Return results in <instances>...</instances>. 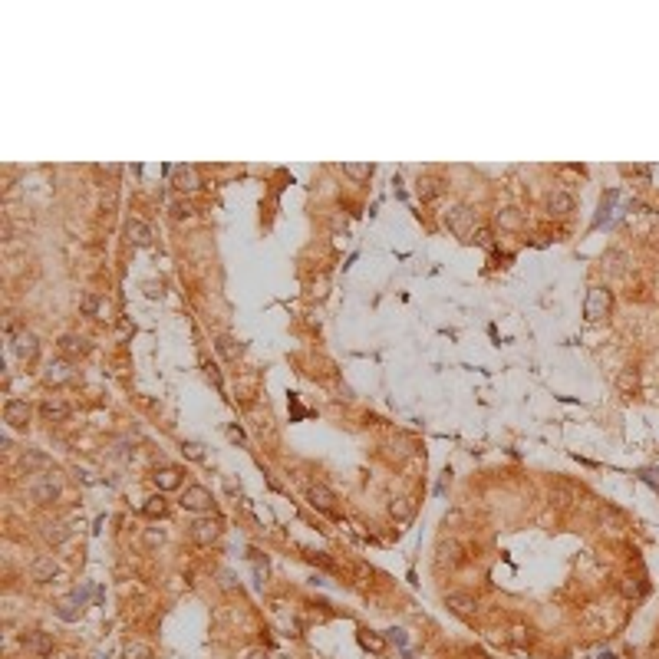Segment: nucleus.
Segmentation results:
<instances>
[{"label": "nucleus", "mask_w": 659, "mask_h": 659, "mask_svg": "<svg viewBox=\"0 0 659 659\" xmlns=\"http://www.w3.org/2000/svg\"><path fill=\"white\" fill-rule=\"evenodd\" d=\"M610 307H613V294H610L607 287H594L584 300V317L590 320V324H600V320L610 313Z\"/></svg>", "instance_id": "nucleus-1"}, {"label": "nucleus", "mask_w": 659, "mask_h": 659, "mask_svg": "<svg viewBox=\"0 0 659 659\" xmlns=\"http://www.w3.org/2000/svg\"><path fill=\"white\" fill-rule=\"evenodd\" d=\"M185 511H195V514H205V511L214 508V498L205 485H185L182 488V501H178Z\"/></svg>", "instance_id": "nucleus-2"}, {"label": "nucleus", "mask_w": 659, "mask_h": 659, "mask_svg": "<svg viewBox=\"0 0 659 659\" xmlns=\"http://www.w3.org/2000/svg\"><path fill=\"white\" fill-rule=\"evenodd\" d=\"M10 349H13V356H17L20 363H33V360H37V353H40L37 333H30V330H17V333H13V340H10Z\"/></svg>", "instance_id": "nucleus-3"}, {"label": "nucleus", "mask_w": 659, "mask_h": 659, "mask_svg": "<svg viewBox=\"0 0 659 659\" xmlns=\"http://www.w3.org/2000/svg\"><path fill=\"white\" fill-rule=\"evenodd\" d=\"M188 534H191V541H195V544L208 548V544H214V541H218L221 527H218V521H214V518H198V521H191Z\"/></svg>", "instance_id": "nucleus-4"}, {"label": "nucleus", "mask_w": 659, "mask_h": 659, "mask_svg": "<svg viewBox=\"0 0 659 659\" xmlns=\"http://www.w3.org/2000/svg\"><path fill=\"white\" fill-rule=\"evenodd\" d=\"M445 224H448V231H455L459 237H465L468 231H475V214H472V208H465V205L452 208V212L445 214Z\"/></svg>", "instance_id": "nucleus-5"}, {"label": "nucleus", "mask_w": 659, "mask_h": 659, "mask_svg": "<svg viewBox=\"0 0 659 659\" xmlns=\"http://www.w3.org/2000/svg\"><path fill=\"white\" fill-rule=\"evenodd\" d=\"M20 643H24L26 653H33V656H40V659L53 653V636L43 633V630H30V633H24L20 636Z\"/></svg>", "instance_id": "nucleus-6"}, {"label": "nucleus", "mask_w": 659, "mask_h": 659, "mask_svg": "<svg viewBox=\"0 0 659 659\" xmlns=\"http://www.w3.org/2000/svg\"><path fill=\"white\" fill-rule=\"evenodd\" d=\"M3 422L10 425V429H26V422H30V406H26L24 399H7V406H3Z\"/></svg>", "instance_id": "nucleus-7"}, {"label": "nucleus", "mask_w": 659, "mask_h": 659, "mask_svg": "<svg viewBox=\"0 0 659 659\" xmlns=\"http://www.w3.org/2000/svg\"><path fill=\"white\" fill-rule=\"evenodd\" d=\"M30 498H33L37 505H53V501L60 498V482H53L50 475H47V478H37V482L30 485Z\"/></svg>", "instance_id": "nucleus-8"}, {"label": "nucleus", "mask_w": 659, "mask_h": 659, "mask_svg": "<svg viewBox=\"0 0 659 659\" xmlns=\"http://www.w3.org/2000/svg\"><path fill=\"white\" fill-rule=\"evenodd\" d=\"M40 415H43V422H66L70 419V406L60 396H47L40 402Z\"/></svg>", "instance_id": "nucleus-9"}, {"label": "nucleus", "mask_w": 659, "mask_h": 659, "mask_svg": "<svg viewBox=\"0 0 659 659\" xmlns=\"http://www.w3.org/2000/svg\"><path fill=\"white\" fill-rule=\"evenodd\" d=\"M307 501H310L317 511H326V514H333V508H336V495L326 485H307Z\"/></svg>", "instance_id": "nucleus-10"}, {"label": "nucleus", "mask_w": 659, "mask_h": 659, "mask_svg": "<svg viewBox=\"0 0 659 659\" xmlns=\"http://www.w3.org/2000/svg\"><path fill=\"white\" fill-rule=\"evenodd\" d=\"M445 607L455 613V617H475V610H478V600L472 597V594H448L445 597Z\"/></svg>", "instance_id": "nucleus-11"}, {"label": "nucleus", "mask_w": 659, "mask_h": 659, "mask_svg": "<svg viewBox=\"0 0 659 659\" xmlns=\"http://www.w3.org/2000/svg\"><path fill=\"white\" fill-rule=\"evenodd\" d=\"M125 237H129V244H136V248H149L152 244V228L145 221L132 218V221L125 224Z\"/></svg>", "instance_id": "nucleus-12"}, {"label": "nucleus", "mask_w": 659, "mask_h": 659, "mask_svg": "<svg viewBox=\"0 0 659 659\" xmlns=\"http://www.w3.org/2000/svg\"><path fill=\"white\" fill-rule=\"evenodd\" d=\"M56 573H60V567H56V560L53 557H37L33 564H30V577H33L37 584H50Z\"/></svg>", "instance_id": "nucleus-13"}, {"label": "nucleus", "mask_w": 659, "mask_h": 659, "mask_svg": "<svg viewBox=\"0 0 659 659\" xmlns=\"http://www.w3.org/2000/svg\"><path fill=\"white\" fill-rule=\"evenodd\" d=\"M89 340H83V336H76V333H66V336H60V353L63 356H70V360H76V356H86L89 353Z\"/></svg>", "instance_id": "nucleus-14"}, {"label": "nucleus", "mask_w": 659, "mask_h": 659, "mask_svg": "<svg viewBox=\"0 0 659 659\" xmlns=\"http://www.w3.org/2000/svg\"><path fill=\"white\" fill-rule=\"evenodd\" d=\"M172 175H175V188H178V191H195V188L201 185L198 172H195L191 165H175Z\"/></svg>", "instance_id": "nucleus-15"}, {"label": "nucleus", "mask_w": 659, "mask_h": 659, "mask_svg": "<svg viewBox=\"0 0 659 659\" xmlns=\"http://www.w3.org/2000/svg\"><path fill=\"white\" fill-rule=\"evenodd\" d=\"M152 478H155V488H159L162 495H165V491H178V488H182V482H185L178 468H162V472H155Z\"/></svg>", "instance_id": "nucleus-16"}, {"label": "nucleus", "mask_w": 659, "mask_h": 659, "mask_svg": "<svg viewBox=\"0 0 659 659\" xmlns=\"http://www.w3.org/2000/svg\"><path fill=\"white\" fill-rule=\"evenodd\" d=\"M43 383H47V386H63V383H73V370H70V363H53L50 370L43 373Z\"/></svg>", "instance_id": "nucleus-17"}, {"label": "nucleus", "mask_w": 659, "mask_h": 659, "mask_svg": "<svg viewBox=\"0 0 659 659\" xmlns=\"http://www.w3.org/2000/svg\"><path fill=\"white\" fill-rule=\"evenodd\" d=\"M550 501H554V505H560V508H567L571 501H577V488L557 482V485H550Z\"/></svg>", "instance_id": "nucleus-18"}, {"label": "nucleus", "mask_w": 659, "mask_h": 659, "mask_svg": "<svg viewBox=\"0 0 659 659\" xmlns=\"http://www.w3.org/2000/svg\"><path fill=\"white\" fill-rule=\"evenodd\" d=\"M548 208L554 214H571L573 212V195H567V191H554L548 198Z\"/></svg>", "instance_id": "nucleus-19"}, {"label": "nucleus", "mask_w": 659, "mask_h": 659, "mask_svg": "<svg viewBox=\"0 0 659 659\" xmlns=\"http://www.w3.org/2000/svg\"><path fill=\"white\" fill-rule=\"evenodd\" d=\"M643 590H646V587H643V580H640V577H620V594L626 600L643 597Z\"/></svg>", "instance_id": "nucleus-20"}, {"label": "nucleus", "mask_w": 659, "mask_h": 659, "mask_svg": "<svg viewBox=\"0 0 659 659\" xmlns=\"http://www.w3.org/2000/svg\"><path fill=\"white\" fill-rule=\"evenodd\" d=\"M43 537H47L50 544H63V541L70 537V527H66V524H43Z\"/></svg>", "instance_id": "nucleus-21"}, {"label": "nucleus", "mask_w": 659, "mask_h": 659, "mask_svg": "<svg viewBox=\"0 0 659 659\" xmlns=\"http://www.w3.org/2000/svg\"><path fill=\"white\" fill-rule=\"evenodd\" d=\"M122 659H152V646L149 643H125Z\"/></svg>", "instance_id": "nucleus-22"}, {"label": "nucleus", "mask_w": 659, "mask_h": 659, "mask_svg": "<svg viewBox=\"0 0 659 659\" xmlns=\"http://www.w3.org/2000/svg\"><path fill=\"white\" fill-rule=\"evenodd\" d=\"M142 514H145V518H162V514H165V498H162V491H159V495H152L149 501L142 505Z\"/></svg>", "instance_id": "nucleus-23"}, {"label": "nucleus", "mask_w": 659, "mask_h": 659, "mask_svg": "<svg viewBox=\"0 0 659 659\" xmlns=\"http://www.w3.org/2000/svg\"><path fill=\"white\" fill-rule=\"evenodd\" d=\"M343 172L353 178V182H366L370 175H373V165H363V162H347L343 165Z\"/></svg>", "instance_id": "nucleus-24"}, {"label": "nucleus", "mask_w": 659, "mask_h": 659, "mask_svg": "<svg viewBox=\"0 0 659 659\" xmlns=\"http://www.w3.org/2000/svg\"><path fill=\"white\" fill-rule=\"evenodd\" d=\"M603 264H607V271H610V274H617V277H620V274H623V264H626V254H623V251H607V257H603Z\"/></svg>", "instance_id": "nucleus-25"}, {"label": "nucleus", "mask_w": 659, "mask_h": 659, "mask_svg": "<svg viewBox=\"0 0 659 659\" xmlns=\"http://www.w3.org/2000/svg\"><path fill=\"white\" fill-rule=\"evenodd\" d=\"M360 643H363V649H370V653H383V649H386L383 636L370 633V630H363V633H360Z\"/></svg>", "instance_id": "nucleus-26"}, {"label": "nucleus", "mask_w": 659, "mask_h": 659, "mask_svg": "<svg viewBox=\"0 0 659 659\" xmlns=\"http://www.w3.org/2000/svg\"><path fill=\"white\" fill-rule=\"evenodd\" d=\"M102 307V300L96 297V294H83V300H79V310L86 313V317H96Z\"/></svg>", "instance_id": "nucleus-27"}, {"label": "nucleus", "mask_w": 659, "mask_h": 659, "mask_svg": "<svg viewBox=\"0 0 659 659\" xmlns=\"http://www.w3.org/2000/svg\"><path fill=\"white\" fill-rule=\"evenodd\" d=\"M436 185H438L436 178H419V198H422V201H432V198L438 195Z\"/></svg>", "instance_id": "nucleus-28"}, {"label": "nucleus", "mask_w": 659, "mask_h": 659, "mask_svg": "<svg viewBox=\"0 0 659 659\" xmlns=\"http://www.w3.org/2000/svg\"><path fill=\"white\" fill-rule=\"evenodd\" d=\"M218 353H221L224 360H235L237 353H241V347H235V340H231V336H221V340H218Z\"/></svg>", "instance_id": "nucleus-29"}, {"label": "nucleus", "mask_w": 659, "mask_h": 659, "mask_svg": "<svg viewBox=\"0 0 659 659\" xmlns=\"http://www.w3.org/2000/svg\"><path fill=\"white\" fill-rule=\"evenodd\" d=\"M79 610H83V607H79V603H76V600L70 597V600H63V603H60V610H56V613H60L63 620H76V617H79Z\"/></svg>", "instance_id": "nucleus-30"}, {"label": "nucleus", "mask_w": 659, "mask_h": 659, "mask_svg": "<svg viewBox=\"0 0 659 659\" xmlns=\"http://www.w3.org/2000/svg\"><path fill=\"white\" fill-rule=\"evenodd\" d=\"M389 511H392V518H399V521H406V518L412 514V505L406 501V498H399V501H392V505H389Z\"/></svg>", "instance_id": "nucleus-31"}, {"label": "nucleus", "mask_w": 659, "mask_h": 659, "mask_svg": "<svg viewBox=\"0 0 659 659\" xmlns=\"http://www.w3.org/2000/svg\"><path fill=\"white\" fill-rule=\"evenodd\" d=\"M617 386H620L623 392H633L636 386H640V376H636V373H630V370H626V373H620V379H617Z\"/></svg>", "instance_id": "nucleus-32"}, {"label": "nucleus", "mask_w": 659, "mask_h": 659, "mask_svg": "<svg viewBox=\"0 0 659 659\" xmlns=\"http://www.w3.org/2000/svg\"><path fill=\"white\" fill-rule=\"evenodd\" d=\"M182 452H185V459H191V461L205 459V448H201L198 442H182Z\"/></svg>", "instance_id": "nucleus-33"}, {"label": "nucleus", "mask_w": 659, "mask_h": 659, "mask_svg": "<svg viewBox=\"0 0 659 659\" xmlns=\"http://www.w3.org/2000/svg\"><path fill=\"white\" fill-rule=\"evenodd\" d=\"M498 224H505V228H518V224H521V218H518V212H514V208H505V212H498Z\"/></svg>", "instance_id": "nucleus-34"}, {"label": "nucleus", "mask_w": 659, "mask_h": 659, "mask_svg": "<svg viewBox=\"0 0 659 659\" xmlns=\"http://www.w3.org/2000/svg\"><path fill=\"white\" fill-rule=\"evenodd\" d=\"M459 544H455V541H452V544H442V560H452V564H459Z\"/></svg>", "instance_id": "nucleus-35"}, {"label": "nucleus", "mask_w": 659, "mask_h": 659, "mask_svg": "<svg viewBox=\"0 0 659 659\" xmlns=\"http://www.w3.org/2000/svg\"><path fill=\"white\" fill-rule=\"evenodd\" d=\"M47 461H50V459H47V455H40V452H24V465H40V468H43Z\"/></svg>", "instance_id": "nucleus-36"}, {"label": "nucleus", "mask_w": 659, "mask_h": 659, "mask_svg": "<svg viewBox=\"0 0 659 659\" xmlns=\"http://www.w3.org/2000/svg\"><path fill=\"white\" fill-rule=\"evenodd\" d=\"M10 237H13V224H10V218L3 214V218H0V241H10Z\"/></svg>", "instance_id": "nucleus-37"}, {"label": "nucleus", "mask_w": 659, "mask_h": 659, "mask_svg": "<svg viewBox=\"0 0 659 659\" xmlns=\"http://www.w3.org/2000/svg\"><path fill=\"white\" fill-rule=\"evenodd\" d=\"M205 373H208V379H212L214 386H221V376H218V366H212V363H205Z\"/></svg>", "instance_id": "nucleus-38"}, {"label": "nucleus", "mask_w": 659, "mask_h": 659, "mask_svg": "<svg viewBox=\"0 0 659 659\" xmlns=\"http://www.w3.org/2000/svg\"><path fill=\"white\" fill-rule=\"evenodd\" d=\"M145 294H149V297H162V287H159V284H145Z\"/></svg>", "instance_id": "nucleus-39"}, {"label": "nucleus", "mask_w": 659, "mask_h": 659, "mask_svg": "<svg viewBox=\"0 0 659 659\" xmlns=\"http://www.w3.org/2000/svg\"><path fill=\"white\" fill-rule=\"evenodd\" d=\"M248 659H271V656H267V649H251Z\"/></svg>", "instance_id": "nucleus-40"}, {"label": "nucleus", "mask_w": 659, "mask_h": 659, "mask_svg": "<svg viewBox=\"0 0 659 659\" xmlns=\"http://www.w3.org/2000/svg\"><path fill=\"white\" fill-rule=\"evenodd\" d=\"M389 640H396L399 646H402V643H406V636H402V630H389Z\"/></svg>", "instance_id": "nucleus-41"}, {"label": "nucleus", "mask_w": 659, "mask_h": 659, "mask_svg": "<svg viewBox=\"0 0 659 659\" xmlns=\"http://www.w3.org/2000/svg\"><path fill=\"white\" fill-rule=\"evenodd\" d=\"M228 436L235 438V442H244V432H241V429H228Z\"/></svg>", "instance_id": "nucleus-42"}, {"label": "nucleus", "mask_w": 659, "mask_h": 659, "mask_svg": "<svg viewBox=\"0 0 659 659\" xmlns=\"http://www.w3.org/2000/svg\"><path fill=\"white\" fill-rule=\"evenodd\" d=\"M603 659H617V656H603Z\"/></svg>", "instance_id": "nucleus-43"}, {"label": "nucleus", "mask_w": 659, "mask_h": 659, "mask_svg": "<svg viewBox=\"0 0 659 659\" xmlns=\"http://www.w3.org/2000/svg\"><path fill=\"white\" fill-rule=\"evenodd\" d=\"M66 659H76V656H66Z\"/></svg>", "instance_id": "nucleus-44"}]
</instances>
